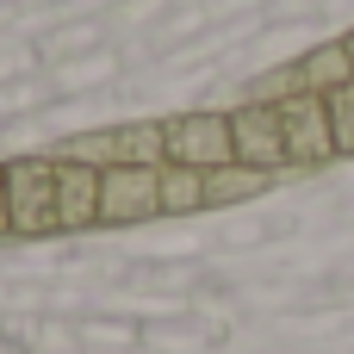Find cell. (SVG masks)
I'll use <instances>...</instances> for the list:
<instances>
[{
	"instance_id": "1",
	"label": "cell",
	"mask_w": 354,
	"mask_h": 354,
	"mask_svg": "<svg viewBox=\"0 0 354 354\" xmlns=\"http://www.w3.org/2000/svg\"><path fill=\"white\" fill-rule=\"evenodd\" d=\"M280 124H286V156H292V168H317V162L342 156V149H336V131H330V100H324V93H311V87L280 93Z\"/></svg>"
},
{
	"instance_id": "2",
	"label": "cell",
	"mask_w": 354,
	"mask_h": 354,
	"mask_svg": "<svg viewBox=\"0 0 354 354\" xmlns=\"http://www.w3.org/2000/svg\"><path fill=\"white\" fill-rule=\"evenodd\" d=\"M6 212L19 236L56 230V162H6Z\"/></svg>"
},
{
	"instance_id": "3",
	"label": "cell",
	"mask_w": 354,
	"mask_h": 354,
	"mask_svg": "<svg viewBox=\"0 0 354 354\" xmlns=\"http://www.w3.org/2000/svg\"><path fill=\"white\" fill-rule=\"evenodd\" d=\"M230 137H236V162H243V168H261V174L292 168V156H286V124H280V100H255V106L230 112Z\"/></svg>"
},
{
	"instance_id": "4",
	"label": "cell",
	"mask_w": 354,
	"mask_h": 354,
	"mask_svg": "<svg viewBox=\"0 0 354 354\" xmlns=\"http://www.w3.org/2000/svg\"><path fill=\"white\" fill-rule=\"evenodd\" d=\"M168 162H174V168H236L230 118H218V112L174 118V124H168Z\"/></svg>"
},
{
	"instance_id": "5",
	"label": "cell",
	"mask_w": 354,
	"mask_h": 354,
	"mask_svg": "<svg viewBox=\"0 0 354 354\" xmlns=\"http://www.w3.org/2000/svg\"><path fill=\"white\" fill-rule=\"evenodd\" d=\"M162 218V168H100V224Z\"/></svg>"
},
{
	"instance_id": "6",
	"label": "cell",
	"mask_w": 354,
	"mask_h": 354,
	"mask_svg": "<svg viewBox=\"0 0 354 354\" xmlns=\"http://www.w3.org/2000/svg\"><path fill=\"white\" fill-rule=\"evenodd\" d=\"M100 224V168L62 156L56 162V230H81Z\"/></svg>"
},
{
	"instance_id": "7",
	"label": "cell",
	"mask_w": 354,
	"mask_h": 354,
	"mask_svg": "<svg viewBox=\"0 0 354 354\" xmlns=\"http://www.w3.org/2000/svg\"><path fill=\"white\" fill-rule=\"evenodd\" d=\"M292 81H299V87H311V93H330V87L354 81V56H348V44H330V50L305 56V62L292 68ZM299 87H292V93H299Z\"/></svg>"
},
{
	"instance_id": "8",
	"label": "cell",
	"mask_w": 354,
	"mask_h": 354,
	"mask_svg": "<svg viewBox=\"0 0 354 354\" xmlns=\"http://www.w3.org/2000/svg\"><path fill=\"white\" fill-rule=\"evenodd\" d=\"M268 187V174L261 168H205V205H230V199H249V193H261Z\"/></svg>"
},
{
	"instance_id": "9",
	"label": "cell",
	"mask_w": 354,
	"mask_h": 354,
	"mask_svg": "<svg viewBox=\"0 0 354 354\" xmlns=\"http://www.w3.org/2000/svg\"><path fill=\"white\" fill-rule=\"evenodd\" d=\"M162 212H205V168H162Z\"/></svg>"
},
{
	"instance_id": "10",
	"label": "cell",
	"mask_w": 354,
	"mask_h": 354,
	"mask_svg": "<svg viewBox=\"0 0 354 354\" xmlns=\"http://www.w3.org/2000/svg\"><path fill=\"white\" fill-rule=\"evenodd\" d=\"M324 100H330V131H336V149H342V156H354V81L330 87Z\"/></svg>"
},
{
	"instance_id": "11",
	"label": "cell",
	"mask_w": 354,
	"mask_h": 354,
	"mask_svg": "<svg viewBox=\"0 0 354 354\" xmlns=\"http://www.w3.org/2000/svg\"><path fill=\"white\" fill-rule=\"evenodd\" d=\"M12 230V212H6V168H0V236Z\"/></svg>"
},
{
	"instance_id": "12",
	"label": "cell",
	"mask_w": 354,
	"mask_h": 354,
	"mask_svg": "<svg viewBox=\"0 0 354 354\" xmlns=\"http://www.w3.org/2000/svg\"><path fill=\"white\" fill-rule=\"evenodd\" d=\"M342 44H348V56H354V37H342Z\"/></svg>"
}]
</instances>
